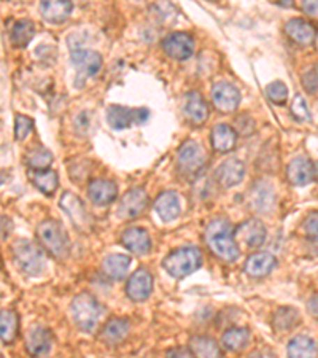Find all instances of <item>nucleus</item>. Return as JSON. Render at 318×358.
<instances>
[{
	"label": "nucleus",
	"mask_w": 318,
	"mask_h": 358,
	"mask_svg": "<svg viewBox=\"0 0 318 358\" xmlns=\"http://www.w3.org/2000/svg\"><path fill=\"white\" fill-rule=\"evenodd\" d=\"M206 241L209 247L212 248V252L221 260L229 261L231 263V261H236L241 257V250H238L237 241L234 237V230H232L228 220H213L207 226Z\"/></svg>",
	"instance_id": "1"
},
{
	"label": "nucleus",
	"mask_w": 318,
	"mask_h": 358,
	"mask_svg": "<svg viewBox=\"0 0 318 358\" xmlns=\"http://www.w3.org/2000/svg\"><path fill=\"white\" fill-rule=\"evenodd\" d=\"M37 239L40 247L58 260H66L70 253V239L64 226L56 220H45L38 225Z\"/></svg>",
	"instance_id": "2"
},
{
	"label": "nucleus",
	"mask_w": 318,
	"mask_h": 358,
	"mask_svg": "<svg viewBox=\"0 0 318 358\" xmlns=\"http://www.w3.org/2000/svg\"><path fill=\"white\" fill-rule=\"evenodd\" d=\"M11 252H13L16 266L27 276L37 277L47 268V258H45L43 248L38 247L37 244L27 241V239L15 241Z\"/></svg>",
	"instance_id": "3"
},
{
	"label": "nucleus",
	"mask_w": 318,
	"mask_h": 358,
	"mask_svg": "<svg viewBox=\"0 0 318 358\" xmlns=\"http://www.w3.org/2000/svg\"><path fill=\"white\" fill-rule=\"evenodd\" d=\"M202 264V252L197 247H180L170 252L162 261L164 269L175 278H183L197 271Z\"/></svg>",
	"instance_id": "4"
},
{
	"label": "nucleus",
	"mask_w": 318,
	"mask_h": 358,
	"mask_svg": "<svg viewBox=\"0 0 318 358\" xmlns=\"http://www.w3.org/2000/svg\"><path fill=\"white\" fill-rule=\"evenodd\" d=\"M72 315L80 329L93 333L100 320L102 308L94 297H91L89 293H82L72 301Z\"/></svg>",
	"instance_id": "5"
},
{
	"label": "nucleus",
	"mask_w": 318,
	"mask_h": 358,
	"mask_svg": "<svg viewBox=\"0 0 318 358\" xmlns=\"http://www.w3.org/2000/svg\"><path fill=\"white\" fill-rule=\"evenodd\" d=\"M61 209L69 215L73 226L82 232H89L93 228V218L91 214L84 207V204L80 201V197L73 193H64L61 197Z\"/></svg>",
	"instance_id": "6"
},
{
	"label": "nucleus",
	"mask_w": 318,
	"mask_h": 358,
	"mask_svg": "<svg viewBox=\"0 0 318 358\" xmlns=\"http://www.w3.org/2000/svg\"><path fill=\"white\" fill-rule=\"evenodd\" d=\"M179 167L186 175H197L206 166V153L196 142L188 140L179 149Z\"/></svg>",
	"instance_id": "7"
},
{
	"label": "nucleus",
	"mask_w": 318,
	"mask_h": 358,
	"mask_svg": "<svg viewBox=\"0 0 318 358\" xmlns=\"http://www.w3.org/2000/svg\"><path fill=\"white\" fill-rule=\"evenodd\" d=\"M70 58L77 69V78L86 80L89 77H96L102 69V58L99 53L88 48H75L72 50Z\"/></svg>",
	"instance_id": "8"
},
{
	"label": "nucleus",
	"mask_w": 318,
	"mask_h": 358,
	"mask_svg": "<svg viewBox=\"0 0 318 358\" xmlns=\"http://www.w3.org/2000/svg\"><path fill=\"white\" fill-rule=\"evenodd\" d=\"M162 50L169 58L186 61L195 53V40L186 32H172L162 40Z\"/></svg>",
	"instance_id": "9"
},
{
	"label": "nucleus",
	"mask_w": 318,
	"mask_h": 358,
	"mask_svg": "<svg viewBox=\"0 0 318 358\" xmlns=\"http://www.w3.org/2000/svg\"><path fill=\"white\" fill-rule=\"evenodd\" d=\"M213 105L223 113H234L241 104V93L232 83L220 82L212 89Z\"/></svg>",
	"instance_id": "10"
},
{
	"label": "nucleus",
	"mask_w": 318,
	"mask_h": 358,
	"mask_svg": "<svg viewBox=\"0 0 318 358\" xmlns=\"http://www.w3.org/2000/svg\"><path fill=\"white\" fill-rule=\"evenodd\" d=\"M266 236H268V231H266V226L259 220L243 221L234 231L236 241L245 244L250 248H257L261 244H264Z\"/></svg>",
	"instance_id": "11"
},
{
	"label": "nucleus",
	"mask_w": 318,
	"mask_h": 358,
	"mask_svg": "<svg viewBox=\"0 0 318 358\" xmlns=\"http://www.w3.org/2000/svg\"><path fill=\"white\" fill-rule=\"evenodd\" d=\"M149 204V196L144 188H132L129 190L121 199V206L118 209L119 218L130 220L139 217L144 212V209Z\"/></svg>",
	"instance_id": "12"
},
{
	"label": "nucleus",
	"mask_w": 318,
	"mask_h": 358,
	"mask_svg": "<svg viewBox=\"0 0 318 358\" xmlns=\"http://www.w3.org/2000/svg\"><path fill=\"white\" fill-rule=\"evenodd\" d=\"M153 292V277L150 271L145 268H140L129 277V282L126 285L128 297L135 301V303H142L150 297Z\"/></svg>",
	"instance_id": "13"
},
{
	"label": "nucleus",
	"mask_w": 318,
	"mask_h": 358,
	"mask_svg": "<svg viewBox=\"0 0 318 358\" xmlns=\"http://www.w3.org/2000/svg\"><path fill=\"white\" fill-rule=\"evenodd\" d=\"M53 345V334L48 328L36 325L26 334V349L32 357H45Z\"/></svg>",
	"instance_id": "14"
},
{
	"label": "nucleus",
	"mask_w": 318,
	"mask_h": 358,
	"mask_svg": "<svg viewBox=\"0 0 318 358\" xmlns=\"http://www.w3.org/2000/svg\"><path fill=\"white\" fill-rule=\"evenodd\" d=\"M243 175H245V166H243V163L241 159L229 158L220 164L217 172H215V179L218 180V184L223 188H231V186L241 184L243 180Z\"/></svg>",
	"instance_id": "15"
},
{
	"label": "nucleus",
	"mask_w": 318,
	"mask_h": 358,
	"mask_svg": "<svg viewBox=\"0 0 318 358\" xmlns=\"http://www.w3.org/2000/svg\"><path fill=\"white\" fill-rule=\"evenodd\" d=\"M287 179L294 186H305L315 180L314 164L308 158H294L287 167Z\"/></svg>",
	"instance_id": "16"
},
{
	"label": "nucleus",
	"mask_w": 318,
	"mask_h": 358,
	"mask_svg": "<svg viewBox=\"0 0 318 358\" xmlns=\"http://www.w3.org/2000/svg\"><path fill=\"white\" fill-rule=\"evenodd\" d=\"M285 32L294 43L301 45V47L312 45L314 43V40L317 38L315 26L312 24V22L301 18L289 20L285 26Z\"/></svg>",
	"instance_id": "17"
},
{
	"label": "nucleus",
	"mask_w": 318,
	"mask_h": 358,
	"mask_svg": "<svg viewBox=\"0 0 318 358\" xmlns=\"http://www.w3.org/2000/svg\"><path fill=\"white\" fill-rule=\"evenodd\" d=\"M88 195L96 206L104 207L115 201L118 196V186L115 181L112 180H105V179L93 180L88 186Z\"/></svg>",
	"instance_id": "18"
},
{
	"label": "nucleus",
	"mask_w": 318,
	"mask_h": 358,
	"mask_svg": "<svg viewBox=\"0 0 318 358\" xmlns=\"http://www.w3.org/2000/svg\"><path fill=\"white\" fill-rule=\"evenodd\" d=\"M185 117L190 119L192 124H204L209 118V105L207 102L197 91H190L185 96V104H183Z\"/></svg>",
	"instance_id": "19"
},
{
	"label": "nucleus",
	"mask_w": 318,
	"mask_h": 358,
	"mask_svg": "<svg viewBox=\"0 0 318 358\" xmlns=\"http://www.w3.org/2000/svg\"><path fill=\"white\" fill-rule=\"evenodd\" d=\"M121 242L134 255H146L151 250V237L144 228H129L121 234Z\"/></svg>",
	"instance_id": "20"
},
{
	"label": "nucleus",
	"mask_w": 318,
	"mask_h": 358,
	"mask_svg": "<svg viewBox=\"0 0 318 358\" xmlns=\"http://www.w3.org/2000/svg\"><path fill=\"white\" fill-rule=\"evenodd\" d=\"M275 266H277V260L274 255L261 252L248 257V260L245 261V272L250 277L261 278V277L269 276L271 272L275 269Z\"/></svg>",
	"instance_id": "21"
},
{
	"label": "nucleus",
	"mask_w": 318,
	"mask_h": 358,
	"mask_svg": "<svg viewBox=\"0 0 318 358\" xmlns=\"http://www.w3.org/2000/svg\"><path fill=\"white\" fill-rule=\"evenodd\" d=\"M155 210L162 221H172L180 215V199L175 191H164L155 201Z\"/></svg>",
	"instance_id": "22"
},
{
	"label": "nucleus",
	"mask_w": 318,
	"mask_h": 358,
	"mask_svg": "<svg viewBox=\"0 0 318 358\" xmlns=\"http://www.w3.org/2000/svg\"><path fill=\"white\" fill-rule=\"evenodd\" d=\"M250 201H252V207L257 210V212H269V210L274 207L275 202V193L271 185L264 184V181H259L252 188V195H250Z\"/></svg>",
	"instance_id": "23"
},
{
	"label": "nucleus",
	"mask_w": 318,
	"mask_h": 358,
	"mask_svg": "<svg viewBox=\"0 0 318 358\" xmlns=\"http://www.w3.org/2000/svg\"><path fill=\"white\" fill-rule=\"evenodd\" d=\"M73 5L69 0H48L40 3V13L50 22H62L69 18Z\"/></svg>",
	"instance_id": "24"
},
{
	"label": "nucleus",
	"mask_w": 318,
	"mask_h": 358,
	"mask_svg": "<svg viewBox=\"0 0 318 358\" xmlns=\"http://www.w3.org/2000/svg\"><path fill=\"white\" fill-rule=\"evenodd\" d=\"M237 144V134L229 124H217L212 129V145L220 153L231 151Z\"/></svg>",
	"instance_id": "25"
},
{
	"label": "nucleus",
	"mask_w": 318,
	"mask_h": 358,
	"mask_svg": "<svg viewBox=\"0 0 318 358\" xmlns=\"http://www.w3.org/2000/svg\"><path fill=\"white\" fill-rule=\"evenodd\" d=\"M129 333V322L124 318H113L104 327L100 333V338L104 343L110 345H116L121 341L126 339Z\"/></svg>",
	"instance_id": "26"
},
{
	"label": "nucleus",
	"mask_w": 318,
	"mask_h": 358,
	"mask_svg": "<svg viewBox=\"0 0 318 358\" xmlns=\"http://www.w3.org/2000/svg\"><path fill=\"white\" fill-rule=\"evenodd\" d=\"M20 329V315L11 309L0 311V339L5 344L13 343L18 336Z\"/></svg>",
	"instance_id": "27"
},
{
	"label": "nucleus",
	"mask_w": 318,
	"mask_h": 358,
	"mask_svg": "<svg viewBox=\"0 0 318 358\" xmlns=\"http://www.w3.org/2000/svg\"><path fill=\"white\" fill-rule=\"evenodd\" d=\"M190 349L195 358H221L220 345L207 336H195L190 341Z\"/></svg>",
	"instance_id": "28"
},
{
	"label": "nucleus",
	"mask_w": 318,
	"mask_h": 358,
	"mask_svg": "<svg viewBox=\"0 0 318 358\" xmlns=\"http://www.w3.org/2000/svg\"><path fill=\"white\" fill-rule=\"evenodd\" d=\"M317 345L309 336H294L288 344V358H317Z\"/></svg>",
	"instance_id": "29"
},
{
	"label": "nucleus",
	"mask_w": 318,
	"mask_h": 358,
	"mask_svg": "<svg viewBox=\"0 0 318 358\" xmlns=\"http://www.w3.org/2000/svg\"><path fill=\"white\" fill-rule=\"evenodd\" d=\"M36 36V26L31 20H20L11 27V43L18 48H24L31 43V40Z\"/></svg>",
	"instance_id": "30"
},
{
	"label": "nucleus",
	"mask_w": 318,
	"mask_h": 358,
	"mask_svg": "<svg viewBox=\"0 0 318 358\" xmlns=\"http://www.w3.org/2000/svg\"><path fill=\"white\" fill-rule=\"evenodd\" d=\"M107 123L115 130L128 129L134 123V109H128V107L121 105L109 107V110H107Z\"/></svg>",
	"instance_id": "31"
},
{
	"label": "nucleus",
	"mask_w": 318,
	"mask_h": 358,
	"mask_svg": "<svg viewBox=\"0 0 318 358\" xmlns=\"http://www.w3.org/2000/svg\"><path fill=\"white\" fill-rule=\"evenodd\" d=\"M130 266V258L128 255H109L102 263V268H104V272L109 277L115 278V281H119L126 276V272Z\"/></svg>",
	"instance_id": "32"
},
{
	"label": "nucleus",
	"mask_w": 318,
	"mask_h": 358,
	"mask_svg": "<svg viewBox=\"0 0 318 358\" xmlns=\"http://www.w3.org/2000/svg\"><path fill=\"white\" fill-rule=\"evenodd\" d=\"M32 184L37 186L40 191H43L45 195H53L59 186V177L54 170H32L31 174Z\"/></svg>",
	"instance_id": "33"
},
{
	"label": "nucleus",
	"mask_w": 318,
	"mask_h": 358,
	"mask_svg": "<svg viewBox=\"0 0 318 358\" xmlns=\"http://www.w3.org/2000/svg\"><path fill=\"white\" fill-rule=\"evenodd\" d=\"M301 322V314L299 312L292 308V306H285V308H280L274 314V320H272V325L277 329V331H288L298 325Z\"/></svg>",
	"instance_id": "34"
},
{
	"label": "nucleus",
	"mask_w": 318,
	"mask_h": 358,
	"mask_svg": "<svg viewBox=\"0 0 318 358\" xmlns=\"http://www.w3.org/2000/svg\"><path fill=\"white\" fill-rule=\"evenodd\" d=\"M248 341H250V331L247 328L234 327V328H229L228 331L223 334V345L232 352H241L245 349Z\"/></svg>",
	"instance_id": "35"
},
{
	"label": "nucleus",
	"mask_w": 318,
	"mask_h": 358,
	"mask_svg": "<svg viewBox=\"0 0 318 358\" xmlns=\"http://www.w3.org/2000/svg\"><path fill=\"white\" fill-rule=\"evenodd\" d=\"M27 163H29L32 170H48L51 163H53V155H51V151L45 149V147H37V149H33L29 153Z\"/></svg>",
	"instance_id": "36"
},
{
	"label": "nucleus",
	"mask_w": 318,
	"mask_h": 358,
	"mask_svg": "<svg viewBox=\"0 0 318 358\" xmlns=\"http://www.w3.org/2000/svg\"><path fill=\"white\" fill-rule=\"evenodd\" d=\"M266 96L275 105L287 104L288 99V87L283 82H272L266 87Z\"/></svg>",
	"instance_id": "37"
},
{
	"label": "nucleus",
	"mask_w": 318,
	"mask_h": 358,
	"mask_svg": "<svg viewBox=\"0 0 318 358\" xmlns=\"http://www.w3.org/2000/svg\"><path fill=\"white\" fill-rule=\"evenodd\" d=\"M292 113H293V117L298 119V121H310L312 119L308 102H305L303 96H299V94L294 96L293 104H292Z\"/></svg>",
	"instance_id": "38"
},
{
	"label": "nucleus",
	"mask_w": 318,
	"mask_h": 358,
	"mask_svg": "<svg viewBox=\"0 0 318 358\" xmlns=\"http://www.w3.org/2000/svg\"><path fill=\"white\" fill-rule=\"evenodd\" d=\"M32 119L27 118L24 115H16L15 119V137L18 140H24L29 133L32 130Z\"/></svg>",
	"instance_id": "39"
},
{
	"label": "nucleus",
	"mask_w": 318,
	"mask_h": 358,
	"mask_svg": "<svg viewBox=\"0 0 318 358\" xmlns=\"http://www.w3.org/2000/svg\"><path fill=\"white\" fill-rule=\"evenodd\" d=\"M304 232L308 234L312 241H318V210H314L308 215V218L304 220Z\"/></svg>",
	"instance_id": "40"
},
{
	"label": "nucleus",
	"mask_w": 318,
	"mask_h": 358,
	"mask_svg": "<svg viewBox=\"0 0 318 358\" xmlns=\"http://www.w3.org/2000/svg\"><path fill=\"white\" fill-rule=\"evenodd\" d=\"M303 88L310 94H315L318 91V72L309 70L303 75Z\"/></svg>",
	"instance_id": "41"
},
{
	"label": "nucleus",
	"mask_w": 318,
	"mask_h": 358,
	"mask_svg": "<svg viewBox=\"0 0 318 358\" xmlns=\"http://www.w3.org/2000/svg\"><path fill=\"white\" fill-rule=\"evenodd\" d=\"M236 129L243 135L253 134L255 130V121L247 115H242L236 119Z\"/></svg>",
	"instance_id": "42"
},
{
	"label": "nucleus",
	"mask_w": 318,
	"mask_h": 358,
	"mask_svg": "<svg viewBox=\"0 0 318 358\" xmlns=\"http://www.w3.org/2000/svg\"><path fill=\"white\" fill-rule=\"evenodd\" d=\"M301 8L310 20L318 21V0H304L301 2Z\"/></svg>",
	"instance_id": "43"
},
{
	"label": "nucleus",
	"mask_w": 318,
	"mask_h": 358,
	"mask_svg": "<svg viewBox=\"0 0 318 358\" xmlns=\"http://www.w3.org/2000/svg\"><path fill=\"white\" fill-rule=\"evenodd\" d=\"M13 231V221L8 217L0 215V241H5L10 236V232Z\"/></svg>",
	"instance_id": "44"
},
{
	"label": "nucleus",
	"mask_w": 318,
	"mask_h": 358,
	"mask_svg": "<svg viewBox=\"0 0 318 358\" xmlns=\"http://www.w3.org/2000/svg\"><path fill=\"white\" fill-rule=\"evenodd\" d=\"M167 358H195L191 354V350L185 348H175L167 352Z\"/></svg>",
	"instance_id": "45"
},
{
	"label": "nucleus",
	"mask_w": 318,
	"mask_h": 358,
	"mask_svg": "<svg viewBox=\"0 0 318 358\" xmlns=\"http://www.w3.org/2000/svg\"><path fill=\"white\" fill-rule=\"evenodd\" d=\"M149 115H150V112L144 109V107H140V109H134V123H137V124L145 123L146 119H149Z\"/></svg>",
	"instance_id": "46"
},
{
	"label": "nucleus",
	"mask_w": 318,
	"mask_h": 358,
	"mask_svg": "<svg viewBox=\"0 0 318 358\" xmlns=\"http://www.w3.org/2000/svg\"><path fill=\"white\" fill-rule=\"evenodd\" d=\"M308 308H309L310 315H312V317H315L317 320H318V294H317V297H314V298H312V299L309 301Z\"/></svg>",
	"instance_id": "47"
},
{
	"label": "nucleus",
	"mask_w": 318,
	"mask_h": 358,
	"mask_svg": "<svg viewBox=\"0 0 318 358\" xmlns=\"http://www.w3.org/2000/svg\"><path fill=\"white\" fill-rule=\"evenodd\" d=\"M250 358H277V357L274 352H271V350H258V352H255V354Z\"/></svg>",
	"instance_id": "48"
},
{
	"label": "nucleus",
	"mask_w": 318,
	"mask_h": 358,
	"mask_svg": "<svg viewBox=\"0 0 318 358\" xmlns=\"http://www.w3.org/2000/svg\"><path fill=\"white\" fill-rule=\"evenodd\" d=\"M314 170H315V180H318V163L314 164Z\"/></svg>",
	"instance_id": "49"
},
{
	"label": "nucleus",
	"mask_w": 318,
	"mask_h": 358,
	"mask_svg": "<svg viewBox=\"0 0 318 358\" xmlns=\"http://www.w3.org/2000/svg\"><path fill=\"white\" fill-rule=\"evenodd\" d=\"M2 181H3V180H0V184H2Z\"/></svg>",
	"instance_id": "50"
}]
</instances>
